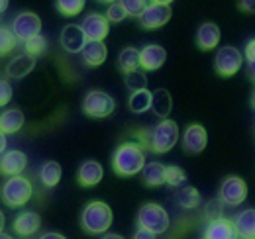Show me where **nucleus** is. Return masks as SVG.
I'll return each mask as SVG.
<instances>
[{"label": "nucleus", "mask_w": 255, "mask_h": 239, "mask_svg": "<svg viewBox=\"0 0 255 239\" xmlns=\"http://www.w3.org/2000/svg\"><path fill=\"white\" fill-rule=\"evenodd\" d=\"M145 165V153L137 141L122 143L112 155V171L118 177H135Z\"/></svg>", "instance_id": "nucleus-1"}, {"label": "nucleus", "mask_w": 255, "mask_h": 239, "mask_svg": "<svg viewBox=\"0 0 255 239\" xmlns=\"http://www.w3.org/2000/svg\"><path fill=\"white\" fill-rule=\"evenodd\" d=\"M112 208L100 200L89 202L83 212H81V228L89 234V236H100L106 234L112 226Z\"/></svg>", "instance_id": "nucleus-2"}, {"label": "nucleus", "mask_w": 255, "mask_h": 239, "mask_svg": "<svg viewBox=\"0 0 255 239\" xmlns=\"http://www.w3.org/2000/svg\"><path fill=\"white\" fill-rule=\"evenodd\" d=\"M32 182L26 177H22V175L8 177V180L0 188V198H2V202L8 208H22V206H26V202L32 200Z\"/></svg>", "instance_id": "nucleus-3"}, {"label": "nucleus", "mask_w": 255, "mask_h": 239, "mask_svg": "<svg viewBox=\"0 0 255 239\" xmlns=\"http://www.w3.org/2000/svg\"><path fill=\"white\" fill-rule=\"evenodd\" d=\"M179 141V125L173 120H161L159 123L149 129V149L157 155L169 153Z\"/></svg>", "instance_id": "nucleus-4"}, {"label": "nucleus", "mask_w": 255, "mask_h": 239, "mask_svg": "<svg viewBox=\"0 0 255 239\" xmlns=\"http://www.w3.org/2000/svg\"><path fill=\"white\" fill-rule=\"evenodd\" d=\"M137 228L141 230H147L155 236L165 234L169 230V214L167 210L159 206V204H143L139 212H137Z\"/></svg>", "instance_id": "nucleus-5"}, {"label": "nucleus", "mask_w": 255, "mask_h": 239, "mask_svg": "<svg viewBox=\"0 0 255 239\" xmlns=\"http://www.w3.org/2000/svg\"><path fill=\"white\" fill-rule=\"evenodd\" d=\"M116 108L114 98L108 92L102 90H91L83 98V114L93 120H104L108 118Z\"/></svg>", "instance_id": "nucleus-6"}, {"label": "nucleus", "mask_w": 255, "mask_h": 239, "mask_svg": "<svg viewBox=\"0 0 255 239\" xmlns=\"http://www.w3.org/2000/svg\"><path fill=\"white\" fill-rule=\"evenodd\" d=\"M244 67V53L234 47V45H224L218 49L216 57H214V69L216 73L224 77V79H230L234 77L236 73H240V69Z\"/></svg>", "instance_id": "nucleus-7"}, {"label": "nucleus", "mask_w": 255, "mask_h": 239, "mask_svg": "<svg viewBox=\"0 0 255 239\" xmlns=\"http://www.w3.org/2000/svg\"><path fill=\"white\" fill-rule=\"evenodd\" d=\"M224 206H240L248 198V184L242 177H226L220 184V196Z\"/></svg>", "instance_id": "nucleus-8"}, {"label": "nucleus", "mask_w": 255, "mask_h": 239, "mask_svg": "<svg viewBox=\"0 0 255 239\" xmlns=\"http://www.w3.org/2000/svg\"><path fill=\"white\" fill-rule=\"evenodd\" d=\"M173 16L171 4H155L149 2L145 6V10L139 14V24L143 30H157L161 26H165Z\"/></svg>", "instance_id": "nucleus-9"}, {"label": "nucleus", "mask_w": 255, "mask_h": 239, "mask_svg": "<svg viewBox=\"0 0 255 239\" xmlns=\"http://www.w3.org/2000/svg\"><path fill=\"white\" fill-rule=\"evenodd\" d=\"M41 31V18L33 12H22L12 22V33L18 41H26Z\"/></svg>", "instance_id": "nucleus-10"}, {"label": "nucleus", "mask_w": 255, "mask_h": 239, "mask_svg": "<svg viewBox=\"0 0 255 239\" xmlns=\"http://www.w3.org/2000/svg\"><path fill=\"white\" fill-rule=\"evenodd\" d=\"M81 30L87 41H104V37L110 33V22L102 14H89L83 18Z\"/></svg>", "instance_id": "nucleus-11"}, {"label": "nucleus", "mask_w": 255, "mask_h": 239, "mask_svg": "<svg viewBox=\"0 0 255 239\" xmlns=\"http://www.w3.org/2000/svg\"><path fill=\"white\" fill-rule=\"evenodd\" d=\"M208 143V133L200 123H191L183 133V147L191 155L202 153Z\"/></svg>", "instance_id": "nucleus-12"}, {"label": "nucleus", "mask_w": 255, "mask_h": 239, "mask_svg": "<svg viewBox=\"0 0 255 239\" xmlns=\"http://www.w3.org/2000/svg\"><path fill=\"white\" fill-rule=\"evenodd\" d=\"M28 165V157L24 151L18 149H10L4 151L0 155V173L6 175V177H14V175H20Z\"/></svg>", "instance_id": "nucleus-13"}, {"label": "nucleus", "mask_w": 255, "mask_h": 239, "mask_svg": "<svg viewBox=\"0 0 255 239\" xmlns=\"http://www.w3.org/2000/svg\"><path fill=\"white\" fill-rule=\"evenodd\" d=\"M59 39H61V47L67 53H71V55L81 53V49L87 43V37H85V33H83L79 24H67L61 30V37Z\"/></svg>", "instance_id": "nucleus-14"}, {"label": "nucleus", "mask_w": 255, "mask_h": 239, "mask_svg": "<svg viewBox=\"0 0 255 239\" xmlns=\"http://www.w3.org/2000/svg\"><path fill=\"white\" fill-rule=\"evenodd\" d=\"M167 61V51L161 45H145L143 49H139V67L143 71H157L163 67V63Z\"/></svg>", "instance_id": "nucleus-15"}, {"label": "nucleus", "mask_w": 255, "mask_h": 239, "mask_svg": "<svg viewBox=\"0 0 255 239\" xmlns=\"http://www.w3.org/2000/svg\"><path fill=\"white\" fill-rule=\"evenodd\" d=\"M104 177V169L98 161H83L79 171H77V180L83 188H93Z\"/></svg>", "instance_id": "nucleus-16"}, {"label": "nucleus", "mask_w": 255, "mask_h": 239, "mask_svg": "<svg viewBox=\"0 0 255 239\" xmlns=\"http://www.w3.org/2000/svg\"><path fill=\"white\" fill-rule=\"evenodd\" d=\"M220 28L214 22H204L196 31V45L202 51H212L220 43Z\"/></svg>", "instance_id": "nucleus-17"}, {"label": "nucleus", "mask_w": 255, "mask_h": 239, "mask_svg": "<svg viewBox=\"0 0 255 239\" xmlns=\"http://www.w3.org/2000/svg\"><path fill=\"white\" fill-rule=\"evenodd\" d=\"M41 226V218L39 214H35L32 210H24L14 218V230L16 234H20L22 238H30L33 236Z\"/></svg>", "instance_id": "nucleus-18"}, {"label": "nucleus", "mask_w": 255, "mask_h": 239, "mask_svg": "<svg viewBox=\"0 0 255 239\" xmlns=\"http://www.w3.org/2000/svg\"><path fill=\"white\" fill-rule=\"evenodd\" d=\"M202 239H238V236L232 220L220 218V220L208 222V226L202 232Z\"/></svg>", "instance_id": "nucleus-19"}, {"label": "nucleus", "mask_w": 255, "mask_h": 239, "mask_svg": "<svg viewBox=\"0 0 255 239\" xmlns=\"http://www.w3.org/2000/svg\"><path fill=\"white\" fill-rule=\"evenodd\" d=\"M234 230L240 239H255V210L248 208L242 210L234 218Z\"/></svg>", "instance_id": "nucleus-20"}, {"label": "nucleus", "mask_w": 255, "mask_h": 239, "mask_svg": "<svg viewBox=\"0 0 255 239\" xmlns=\"http://www.w3.org/2000/svg\"><path fill=\"white\" fill-rule=\"evenodd\" d=\"M81 57L83 63L89 67H100L108 57V49L104 41H87L85 47L81 49Z\"/></svg>", "instance_id": "nucleus-21"}, {"label": "nucleus", "mask_w": 255, "mask_h": 239, "mask_svg": "<svg viewBox=\"0 0 255 239\" xmlns=\"http://www.w3.org/2000/svg\"><path fill=\"white\" fill-rule=\"evenodd\" d=\"M149 110L161 120L169 118V114H171V110H173V96H171V92L167 89L153 90V92H151Z\"/></svg>", "instance_id": "nucleus-22"}, {"label": "nucleus", "mask_w": 255, "mask_h": 239, "mask_svg": "<svg viewBox=\"0 0 255 239\" xmlns=\"http://www.w3.org/2000/svg\"><path fill=\"white\" fill-rule=\"evenodd\" d=\"M33 67H35V57L28 55V53H22V55L14 57L6 65V77H10V79H24V77H28L32 73Z\"/></svg>", "instance_id": "nucleus-23"}, {"label": "nucleus", "mask_w": 255, "mask_h": 239, "mask_svg": "<svg viewBox=\"0 0 255 239\" xmlns=\"http://www.w3.org/2000/svg\"><path fill=\"white\" fill-rule=\"evenodd\" d=\"M141 180L147 188H157L165 184V165L159 161H149L141 167Z\"/></svg>", "instance_id": "nucleus-24"}, {"label": "nucleus", "mask_w": 255, "mask_h": 239, "mask_svg": "<svg viewBox=\"0 0 255 239\" xmlns=\"http://www.w3.org/2000/svg\"><path fill=\"white\" fill-rule=\"evenodd\" d=\"M24 112L18 110V108H10V110H4L0 114V131L10 135V133H18L22 127H24Z\"/></svg>", "instance_id": "nucleus-25"}, {"label": "nucleus", "mask_w": 255, "mask_h": 239, "mask_svg": "<svg viewBox=\"0 0 255 239\" xmlns=\"http://www.w3.org/2000/svg\"><path fill=\"white\" fill-rule=\"evenodd\" d=\"M61 175H63V169L57 161H45L39 169V179H41V184L45 188H53L59 184L61 180Z\"/></svg>", "instance_id": "nucleus-26"}, {"label": "nucleus", "mask_w": 255, "mask_h": 239, "mask_svg": "<svg viewBox=\"0 0 255 239\" xmlns=\"http://www.w3.org/2000/svg\"><path fill=\"white\" fill-rule=\"evenodd\" d=\"M149 104H151V92L147 89L143 90H133L128 98V108L133 112V114H143L149 110Z\"/></svg>", "instance_id": "nucleus-27"}, {"label": "nucleus", "mask_w": 255, "mask_h": 239, "mask_svg": "<svg viewBox=\"0 0 255 239\" xmlns=\"http://www.w3.org/2000/svg\"><path fill=\"white\" fill-rule=\"evenodd\" d=\"M181 190L177 192V202H179V206H183V208L187 210H194L198 208V204H200V192L194 188V186H179Z\"/></svg>", "instance_id": "nucleus-28"}, {"label": "nucleus", "mask_w": 255, "mask_h": 239, "mask_svg": "<svg viewBox=\"0 0 255 239\" xmlns=\"http://www.w3.org/2000/svg\"><path fill=\"white\" fill-rule=\"evenodd\" d=\"M118 67L122 73H129L135 71L139 67V49L135 47H124L118 55Z\"/></svg>", "instance_id": "nucleus-29"}, {"label": "nucleus", "mask_w": 255, "mask_h": 239, "mask_svg": "<svg viewBox=\"0 0 255 239\" xmlns=\"http://www.w3.org/2000/svg\"><path fill=\"white\" fill-rule=\"evenodd\" d=\"M85 4H87V0H55L57 12H59L61 16H65V18L79 16V14L85 10Z\"/></svg>", "instance_id": "nucleus-30"}, {"label": "nucleus", "mask_w": 255, "mask_h": 239, "mask_svg": "<svg viewBox=\"0 0 255 239\" xmlns=\"http://www.w3.org/2000/svg\"><path fill=\"white\" fill-rule=\"evenodd\" d=\"M187 182V173L177 167V165H169L165 167V184L171 186V188H179V186H185Z\"/></svg>", "instance_id": "nucleus-31"}, {"label": "nucleus", "mask_w": 255, "mask_h": 239, "mask_svg": "<svg viewBox=\"0 0 255 239\" xmlns=\"http://www.w3.org/2000/svg\"><path fill=\"white\" fill-rule=\"evenodd\" d=\"M124 85H126V89H129L131 92H133V90L147 89V75H145L143 71H139V69L124 73Z\"/></svg>", "instance_id": "nucleus-32"}, {"label": "nucleus", "mask_w": 255, "mask_h": 239, "mask_svg": "<svg viewBox=\"0 0 255 239\" xmlns=\"http://www.w3.org/2000/svg\"><path fill=\"white\" fill-rule=\"evenodd\" d=\"M24 45H26V53L32 55V57H39V55H43L47 51V39L41 33H37V35H33L30 39H26Z\"/></svg>", "instance_id": "nucleus-33"}, {"label": "nucleus", "mask_w": 255, "mask_h": 239, "mask_svg": "<svg viewBox=\"0 0 255 239\" xmlns=\"http://www.w3.org/2000/svg\"><path fill=\"white\" fill-rule=\"evenodd\" d=\"M16 45H18V39L12 33V30L0 28V57L2 55H8L12 49H16Z\"/></svg>", "instance_id": "nucleus-34"}, {"label": "nucleus", "mask_w": 255, "mask_h": 239, "mask_svg": "<svg viewBox=\"0 0 255 239\" xmlns=\"http://www.w3.org/2000/svg\"><path fill=\"white\" fill-rule=\"evenodd\" d=\"M204 218H206L208 222L224 218V204H222V200H220V198L208 200V202L204 204Z\"/></svg>", "instance_id": "nucleus-35"}, {"label": "nucleus", "mask_w": 255, "mask_h": 239, "mask_svg": "<svg viewBox=\"0 0 255 239\" xmlns=\"http://www.w3.org/2000/svg\"><path fill=\"white\" fill-rule=\"evenodd\" d=\"M122 4V8L126 10L128 16H133V18H139V14L145 10V6L149 4L147 0H118Z\"/></svg>", "instance_id": "nucleus-36"}, {"label": "nucleus", "mask_w": 255, "mask_h": 239, "mask_svg": "<svg viewBox=\"0 0 255 239\" xmlns=\"http://www.w3.org/2000/svg\"><path fill=\"white\" fill-rule=\"evenodd\" d=\"M128 18L126 10L122 8V4L116 0V2H112V4H108V10H106V20L108 22H114V24H118V22H124Z\"/></svg>", "instance_id": "nucleus-37"}, {"label": "nucleus", "mask_w": 255, "mask_h": 239, "mask_svg": "<svg viewBox=\"0 0 255 239\" xmlns=\"http://www.w3.org/2000/svg\"><path fill=\"white\" fill-rule=\"evenodd\" d=\"M12 100V85L6 79H0V106H6Z\"/></svg>", "instance_id": "nucleus-38"}, {"label": "nucleus", "mask_w": 255, "mask_h": 239, "mask_svg": "<svg viewBox=\"0 0 255 239\" xmlns=\"http://www.w3.org/2000/svg\"><path fill=\"white\" fill-rule=\"evenodd\" d=\"M246 59L250 63V77L254 79V71H255V39L248 41V47H246Z\"/></svg>", "instance_id": "nucleus-39"}, {"label": "nucleus", "mask_w": 255, "mask_h": 239, "mask_svg": "<svg viewBox=\"0 0 255 239\" xmlns=\"http://www.w3.org/2000/svg\"><path fill=\"white\" fill-rule=\"evenodd\" d=\"M238 6L242 12H248V14L255 12V0H238Z\"/></svg>", "instance_id": "nucleus-40"}, {"label": "nucleus", "mask_w": 255, "mask_h": 239, "mask_svg": "<svg viewBox=\"0 0 255 239\" xmlns=\"http://www.w3.org/2000/svg\"><path fill=\"white\" fill-rule=\"evenodd\" d=\"M155 238H157L155 234H151V232H147V230L137 228V232L133 234V238H131V239H155Z\"/></svg>", "instance_id": "nucleus-41"}, {"label": "nucleus", "mask_w": 255, "mask_h": 239, "mask_svg": "<svg viewBox=\"0 0 255 239\" xmlns=\"http://www.w3.org/2000/svg\"><path fill=\"white\" fill-rule=\"evenodd\" d=\"M39 239H67V238L61 236V234H55V232H47V234H43Z\"/></svg>", "instance_id": "nucleus-42"}, {"label": "nucleus", "mask_w": 255, "mask_h": 239, "mask_svg": "<svg viewBox=\"0 0 255 239\" xmlns=\"http://www.w3.org/2000/svg\"><path fill=\"white\" fill-rule=\"evenodd\" d=\"M6 145H8V143H6V133L0 131V155L6 151Z\"/></svg>", "instance_id": "nucleus-43"}, {"label": "nucleus", "mask_w": 255, "mask_h": 239, "mask_svg": "<svg viewBox=\"0 0 255 239\" xmlns=\"http://www.w3.org/2000/svg\"><path fill=\"white\" fill-rule=\"evenodd\" d=\"M102 239H124L122 236H118V234H104V238Z\"/></svg>", "instance_id": "nucleus-44"}, {"label": "nucleus", "mask_w": 255, "mask_h": 239, "mask_svg": "<svg viewBox=\"0 0 255 239\" xmlns=\"http://www.w3.org/2000/svg\"><path fill=\"white\" fill-rule=\"evenodd\" d=\"M4 226H6V218H4V214H2V210H0V232L4 230Z\"/></svg>", "instance_id": "nucleus-45"}, {"label": "nucleus", "mask_w": 255, "mask_h": 239, "mask_svg": "<svg viewBox=\"0 0 255 239\" xmlns=\"http://www.w3.org/2000/svg\"><path fill=\"white\" fill-rule=\"evenodd\" d=\"M6 8H8V0H0V14H2Z\"/></svg>", "instance_id": "nucleus-46"}, {"label": "nucleus", "mask_w": 255, "mask_h": 239, "mask_svg": "<svg viewBox=\"0 0 255 239\" xmlns=\"http://www.w3.org/2000/svg\"><path fill=\"white\" fill-rule=\"evenodd\" d=\"M151 2H155V4H171L173 0H151Z\"/></svg>", "instance_id": "nucleus-47"}, {"label": "nucleus", "mask_w": 255, "mask_h": 239, "mask_svg": "<svg viewBox=\"0 0 255 239\" xmlns=\"http://www.w3.org/2000/svg\"><path fill=\"white\" fill-rule=\"evenodd\" d=\"M0 239H12L8 234H4V232H0Z\"/></svg>", "instance_id": "nucleus-48"}, {"label": "nucleus", "mask_w": 255, "mask_h": 239, "mask_svg": "<svg viewBox=\"0 0 255 239\" xmlns=\"http://www.w3.org/2000/svg\"><path fill=\"white\" fill-rule=\"evenodd\" d=\"M98 2H106V4H112V2H116V0H98Z\"/></svg>", "instance_id": "nucleus-49"}]
</instances>
